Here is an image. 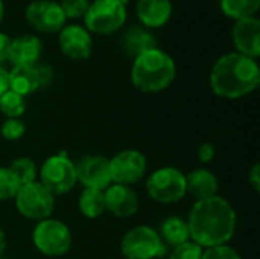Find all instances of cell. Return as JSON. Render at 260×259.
I'll return each mask as SVG.
<instances>
[{
  "mask_svg": "<svg viewBox=\"0 0 260 259\" xmlns=\"http://www.w3.org/2000/svg\"><path fill=\"white\" fill-rule=\"evenodd\" d=\"M187 227L189 237L200 247L224 246L236 232V212L222 197L200 200L190 209Z\"/></svg>",
  "mask_w": 260,
  "mask_h": 259,
  "instance_id": "obj_1",
  "label": "cell"
},
{
  "mask_svg": "<svg viewBox=\"0 0 260 259\" xmlns=\"http://www.w3.org/2000/svg\"><path fill=\"white\" fill-rule=\"evenodd\" d=\"M260 69L256 60L238 52L222 55L210 72L213 93L224 99H239L257 89Z\"/></svg>",
  "mask_w": 260,
  "mask_h": 259,
  "instance_id": "obj_2",
  "label": "cell"
},
{
  "mask_svg": "<svg viewBox=\"0 0 260 259\" xmlns=\"http://www.w3.org/2000/svg\"><path fill=\"white\" fill-rule=\"evenodd\" d=\"M177 76L175 61L165 50L154 47L134 58L131 67L133 85L145 93H157L168 89Z\"/></svg>",
  "mask_w": 260,
  "mask_h": 259,
  "instance_id": "obj_3",
  "label": "cell"
},
{
  "mask_svg": "<svg viewBox=\"0 0 260 259\" xmlns=\"http://www.w3.org/2000/svg\"><path fill=\"white\" fill-rule=\"evenodd\" d=\"M126 21V6L117 0H94L90 3L84 23L90 34L111 35L117 32Z\"/></svg>",
  "mask_w": 260,
  "mask_h": 259,
  "instance_id": "obj_4",
  "label": "cell"
},
{
  "mask_svg": "<svg viewBox=\"0 0 260 259\" xmlns=\"http://www.w3.org/2000/svg\"><path fill=\"white\" fill-rule=\"evenodd\" d=\"M120 252L125 259H155L168 253V246L154 229L137 226L123 235Z\"/></svg>",
  "mask_w": 260,
  "mask_h": 259,
  "instance_id": "obj_5",
  "label": "cell"
},
{
  "mask_svg": "<svg viewBox=\"0 0 260 259\" xmlns=\"http://www.w3.org/2000/svg\"><path fill=\"white\" fill-rule=\"evenodd\" d=\"M35 249L46 256H62L70 250L72 234L70 229L59 220L46 218L38 221L32 232Z\"/></svg>",
  "mask_w": 260,
  "mask_h": 259,
  "instance_id": "obj_6",
  "label": "cell"
},
{
  "mask_svg": "<svg viewBox=\"0 0 260 259\" xmlns=\"http://www.w3.org/2000/svg\"><path fill=\"white\" fill-rule=\"evenodd\" d=\"M146 192L157 203H177L187 194L186 176L172 166L155 169L146 182Z\"/></svg>",
  "mask_w": 260,
  "mask_h": 259,
  "instance_id": "obj_7",
  "label": "cell"
},
{
  "mask_svg": "<svg viewBox=\"0 0 260 259\" xmlns=\"http://www.w3.org/2000/svg\"><path fill=\"white\" fill-rule=\"evenodd\" d=\"M14 200L17 211L34 221L49 218L55 209V197L40 182L21 185Z\"/></svg>",
  "mask_w": 260,
  "mask_h": 259,
  "instance_id": "obj_8",
  "label": "cell"
},
{
  "mask_svg": "<svg viewBox=\"0 0 260 259\" xmlns=\"http://www.w3.org/2000/svg\"><path fill=\"white\" fill-rule=\"evenodd\" d=\"M41 185L55 197L70 192L76 185L75 163L64 154L49 157L40 171Z\"/></svg>",
  "mask_w": 260,
  "mask_h": 259,
  "instance_id": "obj_9",
  "label": "cell"
},
{
  "mask_svg": "<svg viewBox=\"0 0 260 259\" xmlns=\"http://www.w3.org/2000/svg\"><path fill=\"white\" fill-rule=\"evenodd\" d=\"M148 169L146 157L136 150H125L110 159L111 183L129 186L143 179Z\"/></svg>",
  "mask_w": 260,
  "mask_h": 259,
  "instance_id": "obj_10",
  "label": "cell"
},
{
  "mask_svg": "<svg viewBox=\"0 0 260 259\" xmlns=\"http://www.w3.org/2000/svg\"><path fill=\"white\" fill-rule=\"evenodd\" d=\"M24 17L38 32L53 34L66 26V15L61 5L52 0H34L26 6Z\"/></svg>",
  "mask_w": 260,
  "mask_h": 259,
  "instance_id": "obj_11",
  "label": "cell"
},
{
  "mask_svg": "<svg viewBox=\"0 0 260 259\" xmlns=\"http://www.w3.org/2000/svg\"><path fill=\"white\" fill-rule=\"evenodd\" d=\"M75 169L76 180L84 188L105 191L111 185L110 159L104 156H85L78 162V165H75Z\"/></svg>",
  "mask_w": 260,
  "mask_h": 259,
  "instance_id": "obj_12",
  "label": "cell"
},
{
  "mask_svg": "<svg viewBox=\"0 0 260 259\" xmlns=\"http://www.w3.org/2000/svg\"><path fill=\"white\" fill-rule=\"evenodd\" d=\"M59 49L72 60L82 61L90 58L93 49L91 34L79 24H67L59 31Z\"/></svg>",
  "mask_w": 260,
  "mask_h": 259,
  "instance_id": "obj_13",
  "label": "cell"
},
{
  "mask_svg": "<svg viewBox=\"0 0 260 259\" xmlns=\"http://www.w3.org/2000/svg\"><path fill=\"white\" fill-rule=\"evenodd\" d=\"M232 40L238 53L248 58L260 56V20L254 17H247L236 20L232 29Z\"/></svg>",
  "mask_w": 260,
  "mask_h": 259,
  "instance_id": "obj_14",
  "label": "cell"
},
{
  "mask_svg": "<svg viewBox=\"0 0 260 259\" xmlns=\"http://www.w3.org/2000/svg\"><path fill=\"white\" fill-rule=\"evenodd\" d=\"M105 211L119 218L133 217L139 209V197L129 188L123 185H110L105 192Z\"/></svg>",
  "mask_w": 260,
  "mask_h": 259,
  "instance_id": "obj_15",
  "label": "cell"
},
{
  "mask_svg": "<svg viewBox=\"0 0 260 259\" xmlns=\"http://www.w3.org/2000/svg\"><path fill=\"white\" fill-rule=\"evenodd\" d=\"M136 12L146 29H157L165 26L172 17L171 0H139Z\"/></svg>",
  "mask_w": 260,
  "mask_h": 259,
  "instance_id": "obj_16",
  "label": "cell"
},
{
  "mask_svg": "<svg viewBox=\"0 0 260 259\" xmlns=\"http://www.w3.org/2000/svg\"><path fill=\"white\" fill-rule=\"evenodd\" d=\"M43 52V44L35 35H20L11 41V50L8 61L12 66H35Z\"/></svg>",
  "mask_w": 260,
  "mask_h": 259,
  "instance_id": "obj_17",
  "label": "cell"
},
{
  "mask_svg": "<svg viewBox=\"0 0 260 259\" xmlns=\"http://www.w3.org/2000/svg\"><path fill=\"white\" fill-rule=\"evenodd\" d=\"M218 179L209 169H195L186 177V192H189L197 202L212 198L218 194Z\"/></svg>",
  "mask_w": 260,
  "mask_h": 259,
  "instance_id": "obj_18",
  "label": "cell"
},
{
  "mask_svg": "<svg viewBox=\"0 0 260 259\" xmlns=\"http://www.w3.org/2000/svg\"><path fill=\"white\" fill-rule=\"evenodd\" d=\"M120 46L128 56L136 58L140 53L157 47V40L149 29L143 26H134L123 34L120 40Z\"/></svg>",
  "mask_w": 260,
  "mask_h": 259,
  "instance_id": "obj_19",
  "label": "cell"
},
{
  "mask_svg": "<svg viewBox=\"0 0 260 259\" xmlns=\"http://www.w3.org/2000/svg\"><path fill=\"white\" fill-rule=\"evenodd\" d=\"M8 75H9V90L21 96L32 95L41 87L40 76L35 66H15L11 72H8Z\"/></svg>",
  "mask_w": 260,
  "mask_h": 259,
  "instance_id": "obj_20",
  "label": "cell"
},
{
  "mask_svg": "<svg viewBox=\"0 0 260 259\" xmlns=\"http://www.w3.org/2000/svg\"><path fill=\"white\" fill-rule=\"evenodd\" d=\"M160 238L166 246L177 247L186 241H189V227L187 221L180 217H169L161 223L160 227Z\"/></svg>",
  "mask_w": 260,
  "mask_h": 259,
  "instance_id": "obj_21",
  "label": "cell"
},
{
  "mask_svg": "<svg viewBox=\"0 0 260 259\" xmlns=\"http://www.w3.org/2000/svg\"><path fill=\"white\" fill-rule=\"evenodd\" d=\"M78 206H79L81 214L84 217H87V218H98V217H101L105 212L104 191L85 188L81 192Z\"/></svg>",
  "mask_w": 260,
  "mask_h": 259,
  "instance_id": "obj_22",
  "label": "cell"
},
{
  "mask_svg": "<svg viewBox=\"0 0 260 259\" xmlns=\"http://www.w3.org/2000/svg\"><path fill=\"white\" fill-rule=\"evenodd\" d=\"M221 11L233 18L241 20L247 17H254L260 8V0H221Z\"/></svg>",
  "mask_w": 260,
  "mask_h": 259,
  "instance_id": "obj_23",
  "label": "cell"
},
{
  "mask_svg": "<svg viewBox=\"0 0 260 259\" xmlns=\"http://www.w3.org/2000/svg\"><path fill=\"white\" fill-rule=\"evenodd\" d=\"M0 111L9 119H20V116L26 111L24 96L12 90H6L0 96Z\"/></svg>",
  "mask_w": 260,
  "mask_h": 259,
  "instance_id": "obj_24",
  "label": "cell"
},
{
  "mask_svg": "<svg viewBox=\"0 0 260 259\" xmlns=\"http://www.w3.org/2000/svg\"><path fill=\"white\" fill-rule=\"evenodd\" d=\"M9 169L18 179L20 185H27V183L37 182V166H35V163L29 157H18V159H15L11 163Z\"/></svg>",
  "mask_w": 260,
  "mask_h": 259,
  "instance_id": "obj_25",
  "label": "cell"
},
{
  "mask_svg": "<svg viewBox=\"0 0 260 259\" xmlns=\"http://www.w3.org/2000/svg\"><path fill=\"white\" fill-rule=\"evenodd\" d=\"M18 179L12 174L9 168H0V202L15 198L20 189Z\"/></svg>",
  "mask_w": 260,
  "mask_h": 259,
  "instance_id": "obj_26",
  "label": "cell"
},
{
  "mask_svg": "<svg viewBox=\"0 0 260 259\" xmlns=\"http://www.w3.org/2000/svg\"><path fill=\"white\" fill-rule=\"evenodd\" d=\"M203 247L195 244L193 241H186L172 249L169 259H201Z\"/></svg>",
  "mask_w": 260,
  "mask_h": 259,
  "instance_id": "obj_27",
  "label": "cell"
},
{
  "mask_svg": "<svg viewBox=\"0 0 260 259\" xmlns=\"http://www.w3.org/2000/svg\"><path fill=\"white\" fill-rule=\"evenodd\" d=\"M59 5L66 18H84L90 6V0H62Z\"/></svg>",
  "mask_w": 260,
  "mask_h": 259,
  "instance_id": "obj_28",
  "label": "cell"
},
{
  "mask_svg": "<svg viewBox=\"0 0 260 259\" xmlns=\"http://www.w3.org/2000/svg\"><path fill=\"white\" fill-rule=\"evenodd\" d=\"M24 131H26V127L21 119H8L3 122V125L0 128L2 137L6 140H11V142L21 139Z\"/></svg>",
  "mask_w": 260,
  "mask_h": 259,
  "instance_id": "obj_29",
  "label": "cell"
},
{
  "mask_svg": "<svg viewBox=\"0 0 260 259\" xmlns=\"http://www.w3.org/2000/svg\"><path fill=\"white\" fill-rule=\"evenodd\" d=\"M201 259H242L241 255L230 246H215L203 250Z\"/></svg>",
  "mask_w": 260,
  "mask_h": 259,
  "instance_id": "obj_30",
  "label": "cell"
},
{
  "mask_svg": "<svg viewBox=\"0 0 260 259\" xmlns=\"http://www.w3.org/2000/svg\"><path fill=\"white\" fill-rule=\"evenodd\" d=\"M215 154H216V150H215V145L210 143V142H206L200 147L198 150V157L203 163H209L215 159Z\"/></svg>",
  "mask_w": 260,
  "mask_h": 259,
  "instance_id": "obj_31",
  "label": "cell"
},
{
  "mask_svg": "<svg viewBox=\"0 0 260 259\" xmlns=\"http://www.w3.org/2000/svg\"><path fill=\"white\" fill-rule=\"evenodd\" d=\"M11 41L12 40L5 32H0V63L8 61L9 50H11Z\"/></svg>",
  "mask_w": 260,
  "mask_h": 259,
  "instance_id": "obj_32",
  "label": "cell"
},
{
  "mask_svg": "<svg viewBox=\"0 0 260 259\" xmlns=\"http://www.w3.org/2000/svg\"><path fill=\"white\" fill-rule=\"evenodd\" d=\"M35 67H37V72H38V76H40L41 87L47 85V84L50 82L52 76H53V73H52L50 67H49V66H46V64H35Z\"/></svg>",
  "mask_w": 260,
  "mask_h": 259,
  "instance_id": "obj_33",
  "label": "cell"
},
{
  "mask_svg": "<svg viewBox=\"0 0 260 259\" xmlns=\"http://www.w3.org/2000/svg\"><path fill=\"white\" fill-rule=\"evenodd\" d=\"M248 182H250V185L253 186V189H254L256 192H259L260 191V165L259 163L253 165V168L250 169V172H248Z\"/></svg>",
  "mask_w": 260,
  "mask_h": 259,
  "instance_id": "obj_34",
  "label": "cell"
},
{
  "mask_svg": "<svg viewBox=\"0 0 260 259\" xmlns=\"http://www.w3.org/2000/svg\"><path fill=\"white\" fill-rule=\"evenodd\" d=\"M6 90H9V75H8V72L0 66V96H2Z\"/></svg>",
  "mask_w": 260,
  "mask_h": 259,
  "instance_id": "obj_35",
  "label": "cell"
},
{
  "mask_svg": "<svg viewBox=\"0 0 260 259\" xmlns=\"http://www.w3.org/2000/svg\"><path fill=\"white\" fill-rule=\"evenodd\" d=\"M5 250H6V238H5V234H3V231L0 229V258H3V255H5Z\"/></svg>",
  "mask_w": 260,
  "mask_h": 259,
  "instance_id": "obj_36",
  "label": "cell"
},
{
  "mask_svg": "<svg viewBox=\"0 0 260 259\" xmlns=\"http://www.w3.org/2000/svg\"><path fill=\"white\" fill-rule=\"evenodd\" d=\"M3 15H5V3H3V0H0V23L3 20Z\"/></svg>",
  "mask_w": 260,
  "mask_h": 259,
  "instance_id": "obj_37",
  "label": "cell"
},
{
  "mask_svg": "<svg viewBox=\"0 0 260 259\" xmlns=\"http://www.w3.org/2000/svg\"><path fill=\"white\" fill-rule=\"evenodd\" d=\"M117 2H119L120 5H123V6H126V5L129 3V0H117Z\"/></svg>",
  "mask_w": 260,
  "mask_h": 259,
  "instance_id": "obj_38",
  "label": "cell"
},
{
  "mask_svg": "<svg viewBox=\"0 0 260 259\" xmlns=\"http://www.w3.org/2000/svg\"><path fill=\"white\" fill-rule=\"evenodd\" d=\"M0 259H9V258H0Z\"/></svg>",
  "mask_w": 260,
  "mask_h": 259,
  "instance_id": "obj_39",
  "label": "cell"
}]
</instances>
